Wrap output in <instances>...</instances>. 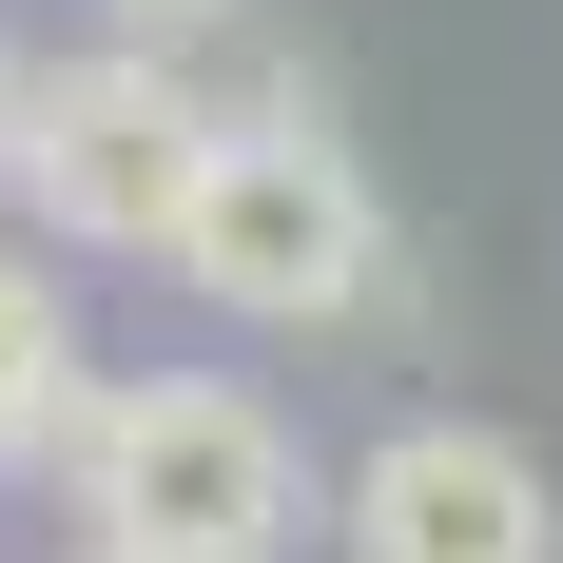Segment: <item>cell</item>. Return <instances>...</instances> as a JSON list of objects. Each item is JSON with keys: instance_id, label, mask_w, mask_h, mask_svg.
<instances>
[{"instance_id": "obj_1", "label": "cell", "mask_w": 563, "mask_h": 563, "mask_svg": "<svg viewBox=\"0 0 563 563\" xmlns=\"http://www.w3.org/2000/svg\"><path fill=\"white\" fill-rule=\"evenodd\" d=\"M58 466H78V544L98 563H291L311 544L291 428L253 389H214V369H117V389H78Z\"/></svg>"}, {"instance_id": "obj_2", "label": "cell", "mask_w": 563, "mask_h": 563, "mask_svg": "<svg viewBox=\"0 0 563 563\" xmlns=\"http://www.w3.org/2000/svg\"><path fill=\"white\" fill-rule=\"evenodd\" d=\"M175 273L214 311H253V331H331V311L389 291V214H369V175H350L331 117L273 98V117H214V175L175 214Z\"/></svg>"}, {"instance_id": "obj_3", "label": "cell", "mask_w": 563, "mask_h": 563, "mask_svg": "<svg viewBox=\"0 0 563 563\" xmlns=\"http://www.w3.org/2000/svg\"><path fill=\"white\" fill-rule=\"evenodd\" d=\"M0 156H20V214H58L78 253H175L195 175H214V98L175 58H58L0 98Z\"/></svg>"}, {"instance_id": "obj_4", "label": "cell", "mask_w": 563, "mask_h": 563, "mask_svg": "<svg viewBox=\"0 0 563 563\" xmlns=\"http://www.w3.org/2000/svg\"><path fill=\"white\" fill-rule=\"evenodd\" d=\"M331 544H350V563H563V486H544L525 428L428 408V428H389V448L350 466Z\"/></svg>"}, {"instance_id": "obj_5", "label": "cell", "mask_w": 563, "mask_h": 563, "mask_svg": "<svg viewBox=\"0 0 563 563\" xmlns=\"http://www.w3.org/2000/svg\"><path fill=\"white\" fill-rule=\"evenodd\" d=\"M58 428H78V311H58V273L0 253V466H40Z\"/></svg>"}, {"instance_id": "obj_6", "label": "cell", "mask_w": 563, "mask_h": 563, "mask_svg": "<svg viewBox=\"0 0 563 563\" xmlns=\"http://www.w3.org/2000/svg\"><path fill=\"white\" fill-rule=\"evenodd\" d=\"M117 40H195V20H233V0H98Z\"/></svg>"}, {"instance_id": "obj_7", "label": "cell", "mask_w": 563, "mask_h": 563, "mask_svg": "<svg viewBox=\"0 0 563 563\" xmlns=\"http://www.w3.org/2000/svg\"><path fill=\"white\" fill-rule=\"evenodd\" d=\"M78 563H98V544H78Z\"/></svg>"}]
</instances>
